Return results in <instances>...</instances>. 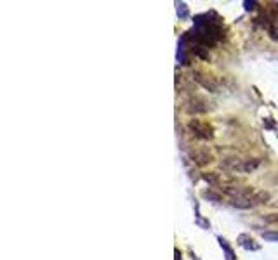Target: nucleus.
I'll return each instance as SVG.
<instances>
[{"label": "nucleus", "instance_id": "f257e3e1", "mask_svg": "<svg viewBox=\"0 0 278 260\" xmlns=\"http://www.w3.org/2000/svg\"><path fill=\"white\" fill-rule=\"evenodd\" d=\"M188 129L191 130V134H193L197 139L211 141V139L214 137V129H212V125H209L207 122L191 120V122L188 123Z\"/></svg>", "mask_w": 278, "mask_h": 260}, {"label": "nucleus", "instance_id": "f03ea898", "mask_svg": "<svg viewBox=\"0 0 278 260\" xmlns=\"http://www.w3.org/2000/svg\"><path fill=\"white\" fill-rule=\"evenodd\" d=\"M191 154V159H193L197 165L200 167H203V165H207V163H211L214 156H212V153L209 151V149H205V148H198V149H193V151L190 153Z\"/></svg>", "mask_w": 278, "mask_h": 260}, {"label": "nucleus", "instance_id": "7ed1b4c3", "mask_svg": "<svg viewBox=\"0 0 278 260\" xmlns=\"http://www.w3.org/2000/svg\"><path fill=\"white\" fill-rule=\"evenodd\" d=\"M186 109H188L190 113H205V111H209V104L203 97H193L188 103Z\"/></svg>", "mask_w": 278, "mask_h": 260}, {"label": "nucleus", "instance_id": "20e7f679", "mask_svg": "<svg viewBox=\"0 0 278 260\" xmlns=\"http://www.w3.org/2000/svg\"><path fill=\"white\" fill-rule=\"evenodd\" d=\"M195 80L198 82L200 85H203L207 90H211V92H216V89H217V84L214 82L212 78H209V76H205V75H200V73H197L195 75Z\"/></svg>", "mask_w": 278, "mask_h": 260}, {"label": "nucleus", "instance_id": "39448f33", "mask_svg": "<svg viewBox=\"0 0 278 260\" xmlns=\"http://www.w3.org/2000/svg\"><path fill=\"white\" fill-rule=\"evenodd\" d=\"M263 238L264 239H271V241H278V232H264Z\"/></svg>", "mask_w": 278, "mask_h": 260}, {"label": "nucleus", "instance_id": "423d86ee", "mask_svg": "<svg viewBox=\"0 0 278 260\" xmlns=\"http://www.w3.org/2000/svg\"><path fill=\"white\" fill-rule=\"evenodd\" d=\"M266 221H268V222H278V215H275V217H266Z\"/></svg>", "mask_w": 278, "mask_h": 260}]
</instances>
